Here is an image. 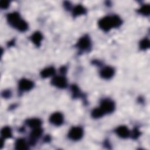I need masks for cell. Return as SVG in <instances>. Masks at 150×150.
<instances>
[{"label": "cell", "instance_id": "obj_6", "mask_svg": "<svg viewBox=\"0 0 150 150\" xmlns=\"http://www.w3.org/2000/svg\"><path fill=\"white\" fill-rule=\"evenodd\" d=\"M50 122L54 125H60L63 122V115L60 112H54L50 117Z\"/></svg>", "mask_w": 150, "mask_h": 150}, {"label": "cell", "instance_id": "obj_7", "mask_svg": "<svg viewBox=\"0 0 150 150\" xmlns=\"http://www.w3.org/2000/svg\"><path fill=\"white\" fill-rule=\"evenodd\" d=\"M33 87V83L28 79H22L19 82V87L22 91H28Z\"/></svg>", "mask_w": 150, "mask_h": 150}, {"label": "cell", "instance_id": "obj_23", "mask_svg": "<svg viewBox=\"0 0 150 150\" xmlns=\"http://www.w3.org/2000/svg\"><path fill=\"white\" fill-rule=\"evenodd\" d=\"M140 135V132L137 129V128H135L134 129V130L132 131V137L134 139L138 138Z\"/></svg>", "mask_w": 150, "mask_h": 150}, {"label": "cell", "instance_id": "obj_3", "mask_svg": "<svg viewBox=\"0 0 150 150\" xmlns=\"http://www.w3.org/2000/svg\"><path fill=\"white\" fill-rule=\"evenodd\" d=\"M83 135V131L80 127H73L69 132V137L74 141L79 140L81 138Z\"/></svg>", "mask_w": 150, "mask_h": 150}, {"label": "cell", "instance_id": "obj_9", "mask_svg": "<svg viewBox=\"0 0 150 150\" xmlns=\"http://www.w3.org/2000/svg\"><path fill=\"white\" fill-rule=\"evenodd\" d=\"M77 46L83 50L88 49L90 46V40L87 36H84L81 38L78 42Z\"/></svg>", "mask_w": 150, "mask_h": 150}, {"label": "cell", "instance_id": "obj_12", "mask_svg": "<svg viewBox=\"0 0 150 150\" xmlns=\"http://www.w3.org/2000/svg\"><path fill=\"white\" fill-rule=\"evenodd\" d=\"M55 73V70L53 67H50L43 69L40 75L43 78H46L53 76Z\"/></svg>", "mask_w": 150, "mask_h": 150}, {"label": "cell", "instance_id": "obj_8", "mask_svg": "<svg viewBox=\"0 0 150 150\" xmlns=\"http://www.w3.org/2000/svg\"><path fill=\"white\" fill-rule=\"evenodd\" d=\"M114 74V69L111 67H105L103 68L100 71V76L101 77L108 79L111 78Z\"/></svg>", "mask_w": 150, "mask_h": 150}, {"label": "cell", "instance_id": "obj_5", "mask_svg": "<svg viewBox=\"0 0 150 150\" xmlns=\"http://www.w3.org/2000/svg\"><path fill=\"white\" fill-rule=\"evenodd\" d=\"M52 84L59 88H64L67 86L66 79L63 76L54 77L51 81Z\"/></svg>", "mask_w": 150, "mask_h": 150}, {"label": "cell", "instance_id": "obj_11", "mask_svg": "<svg viewBox=\"0 0 150 150\" xmlns=\"http://www.w3.org/2000/svg\"><path fill=\"white\" fill-rule=\"evenodd\" d=\"M43 36L42 34L39 32H35L31 36V40L33 43L37 46H39L40 45L41 40H42Z\"/></svg>", "mask_w": 150, "mask_h": 150}, {"label": "cell", "instance_id": "obj_18", "mask_svg": "<svg viewBox=\"0 0 150 150\" xmlns=\"http://www.w3.org/2000/svg\"><path fill=\"white\" fill-rule=\"evenodd\" d=\"M104 114V112L101 108H95L94 110H93V111L91 112V116L94 118H100V117H102Z\"/></svg>", "mask_w": 150, "mask_h": 150}, {"label": "cell", "instance_id": "obj_10", "mask_svg": "<svg viewBox=\"0 0 150 150\" xmlns=\"http://www.w3.org/2000/svg\"><path fill=\"white\" fill-rule=\"evenodd\" d=\"M116 132L119 137L123 138H127L130 134L129 131L125 126H120L118 127L116 129Z\"/></svg>", "mask_w": 150, "mask_h": 150}, {"label": "cell", "instance_id": "obj_16", "mask_svg": "<svg viewBox=\"0 0 150 150\" xmlns=\"http://www.w3.org/2000/svg\"><path fill=\"white\" fill-rule=\"evenodd\" d=\"M86 13V9L85 8L80 5H77L73 11V14L74 16H77L80 15L84 14Z\"/></svg>", "mask_w": 150, "mask_h": 150}, {"label": "cell", "instance_id": "obj_20", "mask_svg": "<svg viewBox=\"0 0 150 150\" xmlns=\"http://www.w3.org/2000/svg\"><path fill=\"white\" fill-rule=\"evenodd\" d=\"M149 47V41L148 39H144L140 42V47L142 49L145 50Z\"/></svg>", "mask_w": 150, "mask_h": 150}, {"label": "cell", "instance_id": "obj_13", "mask_svg": "<svg viewBox=\"0 0 150 150\" xmlns=\"http://www.w3.org/2000/svg\"><path fill=\"white\" fill-rule=\"evenodd\" d=\"M15 148L18 150H25L28 148L25 141L23 139H19L15 143Z\"/></svg>", "mask_w": 150, "mask_h": 150}, {"label": "cell", "instance_id": "obj_21", "mask_svg": "<svg viewBox=\"0 0 150 150\" xmlns=\"http://www.w3.org/2000/svg\"><path fill=\"white\" fill-rule=\"evenodd\" d=\"M71 90L73 91V95L75 97H77V96H79V93H80V91L79 90V88L76 86V85H73L71 87Z\"/></svg>", "mask_w": 150, "mask_h": 150}, {"label": "cell", "instance_id": "obj_4", "mask_svg": "<svg viewBox=\"0 0 150 150\" xmlns=\"http://www.w3.org/2000/svg\"><path fill=\"white\" fill-rule=\"evenodd\" d=\"M104 113H110L114 111L115 105L114 103L110 100H104L101 103V107H100Z\"/></svg>", "mask_w": 150, "mask_h": 150}, {"label": "cell", "instance_id": "obj_17", "mask_svg": "<svg viewBox=\"0 0 150 150\" xmlns=\"http://www.w3.org/2000/svg\"><path fill=\"white\" fill-rule=\"evenodd\" d=\"M1 135L4 138H9L12 137V131L9 127H4L1 130Z\"/></svg>", "mask_w": 150, "mask_h": 150}, {"label": "cell", "instance_id": "obj_14", "mask_svg": "<svg viewBox=\"0 0 150 150\" xmlns=\"http://www.w3.org/2000/svg\"><path fill=\"white\" fill-rule=\"evenodd\" d=\"M27 124L30 127L35 128L40 127L42 124V122L38 118H32L28 121Z\"/></svg>", "mask_w": 150, "mask_h": 150}, {"label": "cell", "instance_id": "obj_19", "mask_svg": "<svg viewBox=\"0 0 150 150\" xmlns=\"http://www.w3.org/2000/svg\"><path fill=\"white\" fill-rule=\"evenodd\" d=\"M149 11H150V7L149 5H144L142 6L138 11V12L144 15H148L149 14Z\"/></svg>", "mask_w": 150, "mask_h": 150}, {"label": "cell", "instance_id": "obj_22", "mask_svg": "<svg viewBox=\"0 0 150 150\" xmlns=\"http://www.w3.org/2000/svg\"><path fill=\"white\" fill-rule=\"evenodd\" d=\"M9 4V2L8 1H1L0 2V6L2 8L6 9L8 7Z\"/></svg>", "mask_w": 150, "mask_h": 150}, {"label": "cell", "instance_id": "obj_2", "mask_svg": "<svg viewBox=\"0 0 150 150\" xmlns=\"http://www.w3.org/2000/svg\"><path fill=\"white\" fill-rule=\"evenodd\" d=\"M7 20L11 26L16 28L20 31L24 32L28 29L27 23L21 18L19 14L17 12L9 13L7 16Z\"/></svg>", "mask_w": 150, "mask_h": 150}, {"label": "cell", "instance_id": "obj_1", "mask_svg": "<svg viewBox=\"0 0 150 150\" xmlns=\"http://www.w3.org/2000/svg\"><path fill=\"white\" fill-rule=\"evenodd\" d=\"M122 21L121 19L116 15L112 16H107L101 19L98 22L99 27L105 32L109 31L112 28H117L121 25Z\"/></svg>", "mask_w": 150, "mask_h": 150}, {"label": "cell", "instance_id": "obj_15", "mask_svg": "<svg viewBox=\"0 0 150 150\" xmlns=\"http://www.w3.org/2000/svg\"><path fill=\"white\" fill-rule=\"evenodd\" d=\"M42 134V129L40 127L33 128V130H32V131L30 133V137L32 140L33 141L38 138L39 137H40Z\"/></svg>", "mask_w": 150, "mask_h": 150}]
</instances>
